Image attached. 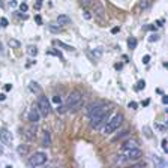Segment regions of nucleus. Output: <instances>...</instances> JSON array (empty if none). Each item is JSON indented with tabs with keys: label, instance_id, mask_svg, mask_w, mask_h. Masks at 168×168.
I'll list each match as a JSON object with an SVG mask.
<instances>
[{
	"label": "nucleus",
	"instance_id": "29",
	"mask_svg": "<svg viewBox=\"0 0 168 168\" xmlns=\"http://www.w3.org/2000/svg\"><path fill=\"white\" fill-rule=\"evenodd\" d=\"M48 54H53V56H57L59 59H62V60H63V56H62V53H59V51H48Z\"/></svg>",
	"mask_w": 168,
	"mask_h": 168
},
{
	"label": "nucleus",
	"instance_id": "19",
	"mask_svg": "<svg viewBox=\"0 0 168 168\" xmlns=\"http://www.w3.org/2000/svg\"><path fill=\"white\" fill-rule=\"evenodd\" d=\"M48 29H50L51 32H54V33H59V32H62V26H59V24H57V26H54V24H50V26H48Z\"/></svg>",
	"mask_w": 168,
	"mask_h": 168
},
{
	"label": "nucleus",
	"instance_id": "17",
	"mask_svg": "<svg viewBox=\"0 0 168 168\" xmlns=\"http://www.w3.org/2000/svg\"><path fill=\"white\" fill-rule=\"evenodd\" d=\"M26 137H27L29 140L36 138V128H29V129H27V132H26Z\"/></svg>",
	"mask_w": 168,
	"mask_h": 168
},
{
	"label": "nucleus",
	"instance_id": "7",
	"mask_svg": "<svg viewBox=\"0 0 168 168\" xmlns=\"http://www.w3.org/2000/svg\"><path fill=\"white\" fill-rule=\"evenodd\" d=\"M104 108H107V105H105L104 102H95V104H92V105L87 108V116H89V119L93 117L95 114H98L99 111H102Z\"/></svg>",
	"mask_w": 168,
	"mask_h": 168
},
{
	"label": "nucleus",
	"instance_id": "15",
	"mask_svg": "<svg viewBox=\"0 0 168 168\" xmlns=\"http://www.w3.org/2000/svg\"><path fill=\"white\" fill-rule=\"evenodd\" d=\"M54 44H56L57 47H60V48L66 50V51H74V50H75L72 45H68V44H65V42H62V41H54Z\"/></svg>",
	"mask_w": 168,
	"mask_h": 168
},
{
	"label": "nucleus",
	"instance_id": "34",
	"mask_svg": "<svg viewBox=\"0 0 168 168\" xmlns=\"http://www.w3.org/2000/svg\"><path fill=\"white\" fill-rule=\"evenodd\" d=\"M9 6H11V8H17V6H18V2H17V0H11V2H9Z\"/></svg>",
	"mask_w": 168,
	"mask_h": 168
},
{
	"label": "nucleus",
	"instance_id": "25",
	"mask_svg": "<svg viewBox=\"0 0 168 168\" xmlns=\"http://www.w3.org/2000/svg\"><path fill=\"white\" fill-rule=\"evenodd\" d=\"M93 56H95L96 59H99V57L102 56V50H99V48H96V50H93Z\"/></svg>",
	"mask_w": 168,
	"mask_h": 168
},
{
	"label": "nucleus",
	"instance_id": "3",
	"mask_svg": "<svg viewBox=\"0 0 168 168\" xmlns=\"http://www.w3.org/2000/svg\"><path fill=\"white\" fill-rule=\"evenodd\" d=\"M122 123H123V116H122V114H114L111 119L107 120V125L104 128V134H105V135L113 134L114 131H117V129L120 128Z\"/></svg>",
	"mask_w": 168,
	"mask_h": 168
},
{
	"label": "nucleus",
	"instance_id": "14",
	"mask_svg": "<svg viewBox=\"0 0 168 168\" xmlns=\"http://www.w3.org/2000/svg\"><path fill=\"white\" fill-rule=\"evenodd\" d=\"M29 150H30V149H29V146H27V144H21V146H18V147H17V152H18V155H20V156L27 155V153H29Z\"/></svg>",
	"mask_w": 168,
	"mask_h": 168
},
{
	"label": "nucleus",
	"instance_id": "22",
	"mask_svg": "<svg viewBox=\"0 0 168 168\" xmlns=\"http://www.w3.org/2000/svg\"><path fill=\"white\" fill-rule=\"evenodd\" d=\"M128 135H129V131H128V129H125V131H122V134H120V135H117V137L114 138V141H119V140L125 138V137H128Z\"/></svg>",
	"mask_w": 168,
	"mask_h": 168
},
{
	"label": "nucleus",
	"instance_id": "27",
	"mask_svg": "<svg viewBox=\"0 0 168 168\" xmlns=\"http://www.w3.org/2000/svg\"><path fill=\"white\" fill-rule=\"evenodd\" d=\"M162 150H164L165 153H168V141L167 140H162Z\"/></svg>",
	"mask_w": 168,
	"mask_h": 168
},
{
	"label": "nucleus",
	"instance_id": "8",
	"mask_svg": "<svg viewBox=\"0 0 168 168\" xmlns=\"http://www.w3.org/2000/svg\"><path fill=\"white\" fill-rule=\"evenodd\" d=\"M12 140H14V137H12L11 131L2 128V129H0V141H2L3 144H6V146H11V144H12Z\"/></svg>",
	"mask_w": 168,
	"mask_h": 168
},
{
	"label": "nucleus",
	"instance_id": "11",
	"mask_svg": "<svg viewBox=\"0 0 168 168\" xmlns=\"http://www.w3.org/2000/svg\"><path fill=\"white\" fill-rule=\"evenodd\" d=\"M56 21H57V24L59 26H68V24H71V17H68L66 14H62V15H59L57 18H56Z\"/></svg>",
	"mask_w": 168,
	"mask_h": 168
},
{
	"label": "nucleus",
	"instance_id": "32",
	"mask_svg": "<svg viewBox=\"0 0 168 168\" xmlns=\"http://www.w3.org/2000/svg\"><path fill=\"white\" fill-rule=\"evenodd\" d=\"M129 108H132V110H137L138 108V104L137 102H129V105H128Z\"/></svg>",
	"mask_w": 168,
	"mask_h": 168
},
{
	"label": "nucleus",
	"instance_id": "21",
	"mask_svg": "<svg viewBox=\"0 0 168 168\" xmlns=\"http://www.w3.org/2000/svg\"><path fill=\"white\" fill-rule=\"evenodd\" d=\"M128 47H129L131 50H134V48L137 47V39H135V38H129V39H128Z\"/></svg>",
	"mask_w": 168,
	"mask_h": 168
},
{
	"label": "nucleus",
	"instance_id": "18",
	"mask_svg": "<svg viewBox=\"0 0 168 168\" xmlns=\"http://www.w3.org/2000/svg\"><path fill=\"white\" fill-rule=\"evenodd\" d=\"M8 44H9L11 48H21V44H20V41H17V39H9Z\"/></svg>",
	"mask_w": 168,
	"mask_h": 168
},
{
	"label": "nucleus",
	"instance_id": "16",
	"mask_svg": "<svg viewBox=\"0 0 168 168\" xmlns=\"http://www.w3.org/2000/svg\"><path fill=\"white\" fill-rule=\"evenodd\" d=\"M29 87H30V90H32L33 93H39V95H41L42 89H41V86H39V84H38V83H35V81H32V83H30V86H29Z\"/></svg>",
	"mask_w": 168,
	"mask_h": 168
},
{
	"label": "nucleus",
	"instance_id": "2",
	"mask_svg": "<svg viewBox=\"0 0 168 168\" xmlns=\"http://www.w3.org/2000/svg\"><path fill=\"white\" fill-rule=\"evenodd\" d=\"M108 119H110V110L107 107L102 111H99L98 114H95L93 117H90V128L92 129H99Z\"/></svg>",
	"mask_w": 168,
	"mask_h": 168
},
{
	"label": "nucleus",
	"instance_id": "41",
	"mask_svg": "<svg viewBox=\"0 0 168 168\" xmlns=\"http://www.w3.org/2000/svg\"><path fill=\"white\" fill-rule=\"evenodd\" d=\"M5 90H6V92L12 90V84H6V86H5Z\"/></svg>",
	"mask_w": 168,
	"mask_h": 168
},
{
	"label": "nucleus",
	"instance_id": "36",
	"mask_svg": "<svg viewBox=\"0 0 168 168\" xmlns=\"http://www.w3.org/2000/svg\"><path fill=\"white\" fill-rule=\"evenodd\" d=\"M80 3H81L83 6H89V5L92 3V0H80Z\"/></svg>",
	"mask_w": 168,
	"mask_h": 168
},
{
	"label": "nucleus",
	"instance_id": "42",
	"mask_svg": "<svg viewBox=\"0 0 168 168\" xmlns=\"http://www.w3.org/2000/svg\"><path fill=\"white\" fill-rule=\"evenodd\" d=\"M144 131H146V135H147V137H152V134H150V129H149V128H144Z\"/></svg>",
	"mask_w": 168,
	"mask_h": 168
},
{
	"label": "nucleus",
	"instance_id": "24",
	"mask_svg": "<svg viewBox=\"0 0 168 168\" xmlns=\"http://www.w3.org/2000/svg\"><path fill=\"white\" fill-rule=\"evenodd\" d=\"M56 111H57V113H60V114H63V113L66 111V107H65V105H62V104H59V105H57V108H56Z\"/></svg>",
	"mask_w": 168,
	"mask_h": 168
},
{
	"label": "nucleus",
	"instance_id": "30",
	"mask_svg": "<svg viewBox=\"0 0 168 168\" xmlns=\"http://www.w3.org/2000/svg\"><path fill=\"white\" fill-rule=\"evenodd\" d=\"M149 6H150V2H149V0H143V2H141V8H143V9H147Z\"/></svg>",
	"mask_w": 168,
	"mask_h": 168
},
{
	"label": "nucleus",
	"instance_id": "47",
	"mask_svg": "<svg viewBox=\"0 0 168 168\" xmlns=\"http://www.w3.org/2000/svg\"><path fill=\"white\" fill-rule=\"evenodd\" d=\"M0 54H2V47H0Z\"/></svg>",
	"mask_w": 168,
	"mask_h": 168
},
{
	"label": "nucleus",
	"instance_id": "6",
	"mask_svg": "<svg viewBox=\"0 0 168 168\" xmlns=\"http://www.w3.org/2000/svg\"><path fill=\"white\" fill-rule=\"evenodd\" d=\"M143 156V152L138 149V147H134V149H128L126 150V155H123V158H125V161H131V162H134V161H138L140 158Z\"/></svg>",
	"mask_w": 168,
	"mask_h": 168
},
{
	"label": "nucleus",
	"instance_id": "43",
	"mask_svg": "<svg viewBox=\"0 0 168 168\" xmlns=\"http://www.w3.org/2000/svg\"><path fill=\"white\" fill-rule=\"evenodd\" d=\"M162 102H164V104H168V96H167V95H164V96H162Z\"/></svg>",
	"mask_w": 168,
	"mask_h": 168
},
{
	"label": "nucleus",
	"instance_id": "4",
	"mask_svg": "<svg viewBox=\"0 0 168 168\" xmlns=\"http://www.w3.org/2000/svg\"><path fill=\"white\" fill-rule=\"evenodd\" d=\"M47 161H48L47 153H44V152H36L35 155L30 156L27 165H29V167H41L44 164H47Z\"/></svg>",
	"mask_w": 168,
	"mask_h": 168
},
{
	"label": "nucleus",
	"instance_id": "39",
	"mask_svg": "<svg viewBox=\"0 0 168 168\" xmlns=\"http://www.w3.org/2000/svg\"><path fill=\"white\" fill-rule=\"evenodd\" d=\"M119 32H120V27H117V26L111 29V33H113V35H116V33H119Z\"/></svg>",
	"mask_w": 168,
	"mask_h": 168
},
{
	"label": "nucleus",
	"instance_id": "44",
	"mask_svg": "<svg viewBox=\"0 0 168 168\" xmlns=\"http://www.w3.org/2000/svg\"><path fill=\"white\" fill-rule=\"evenodd\" d=\"M5 98H6V95H5V93H0V101H5Z\"/></svg>",
	"mask_w": 168,
	"mask_h": 168
},
{
	"label": "nucleus",
	"instance_id": "40",
	"mask_svg": "<svg viewBox=\"0 0 168 168\" xmlns=\"http://www.w3.org/2000/svg\"><path fill=\"white\" fill-rule=\"evenodd\" d=\"M35 20H36V23H38V24H42V18H41V15H36V17H35Z\"/></svg>",
	"mask_w": 168,
	"mask_h": 168
},
{
	"label": "nucleus",
	"instance_id": "13",
	"mask_svg": "<svg viewBox=\"0 0 168 168\" xmlns=\"http://www.w3.org/2000/svg\"><path fill=\"white\" fill-rule=\"evenodd\" d=\"M42 146L44 147H50L51 146V134L48 131L44 132V141H42Z\"/></svg>",
	"mask_w": 168,
	"mask_h": 168
},
{
	"label": "nucleus",
	"instance_id": "12",
	"mask_svg": "<svg viewBox=\"0 0 168 168\" xmlns=\"http://www.w3.org/2000/svg\"><path fill=\"white\" fill-rule=\"evenodd\" d=\"M134 147H138V143L135 140H128L122 144V149L123 150H128V149H134Z\"/></svg>",
	"mask_w": 168,
	"mask_h": 168
},
{
	"label": "nucleus",
	"instance_id": "33",
	"mask_svg": "<svg viewBox=\"0 0 168 168\" xmlns=\"http://www.w3.org/2000/svg\"><path fill=\"white\" fill-rule=\"evenodd\" d=\"M158 39H159V36H158V35H152V36L149 38V41H150V42H156Z\"/></svg>",
	"mask_w": 168,
	"mask_h": 168
},
{
	"label": "nucleus",
	"instance_id": "26",
	"mask_svg": "<svg viewBox=\"0 0 168 168\" xmlns=\"http://www.w3.org/2000/svg\"><path fill=\"white\" fill-rule=\"evenodd\" d=\"M53 102L59 105V104H62V98H60L59 95H56V96H53Z\"/></svg>",
	"mask_w": 168,
	"mask_h": 168
},
{
	"label": "nucleus",
	"instance_id": "28",
	"mask_svg": "<svg viewBox=\"0 0 168 168\" xmlns=\"http://www.w3.org/2000/svg\"><path fill=\"white\" fill-rule=\"evenodd\" d=\"M27 9H29L27 3H21V5H20V11H21V12H27Z\"/></svg>",
	"mask_w": 168,
	"mask_h": 168
},
{
	"label": "nucleus",
	"instance_id": "10",
	"mask_svg": "<svg viewBox=\"0 0 168 168\" xmlns=\"http://www.w3.org/2000/svg\"><path fill=\"white\" fill-rule=\"evenodd\" d=\"M95 15L98 17V18H104L105 17V9H104V6L101 5V2H96L95 3Z\"/></svg>",
	"mask_w": 168,
	"mask_h": 168
},
{
	"label": "nucleus",
	"instance_id": "31",
	"mask_svg": "<svg viewBox=\"0 0 168 168\" xmlns=\"http://www.w3.org/2000/svg\"><path fill=\"white\" fill-rule=\"evenodd\" d=\"M42 3H44V0H36V3H35V9L36 11H39L42 8Z\"/></svg>",
	"mask_w": 168,
	"mask_h": 168
},
{
	"label": "nucleus",
	"instance_id": "9",
	"mask_svg": "<svg viewBox=\"0 0 168 168\" xmlns=\"http://www.w3.org/2000/svg\"><path fill=\"white\" fill-rule=\"evenodd\" d=\"M27 119H29V122H32V123H38V122L41 120V111H39L38 105H36V107L33 105V108L29 111V116H27Z\"/></svg>",
	"mask_w": 168,
	"mask_h": 168
},
{
	"label": "nucleus",
	"instance_id": "35",
	"mask_svg": "<svg viewBox=\"0 0 168 168\" xmlns=\"http://www.w3.org/2000/svg\"><path fill=\"white\" fill-rule=\"evenodd\" d=\"M149 62H150V56L147 54V56H144V57H143V63H144V65H147Z\"/></svg>",
	"mask_w": 168,
	"mask_h": 168
},
{
	"label": "nucleus",
	"instance_id": "1",
	"mask_svg": "<svg viewBox=\"0 0 168 168\" xmlns=\"http://www.w3.org/2000/svg\"><path fill=\"white\" fill-rule=\"evenodd\" d=\"M81 104H83V92H80V90H74V92H71V95L68 96L65 107H66V111L75 113V111L80 110Z\"/></svg>",
	"mask_w": 168,
	"mask_h": 168
},
{
	"label": "nucleus",
	"instance_id": "46",
	"mask_svg": "<svg viewBox=\"0 0 168 168\" xmlns=\"http://www.w3.org/2000/svg\"><path fill=\"white\" fill-rule=\"evenodd\" d=\"M0 8H3V2L2 0H0Z\"/></svg>",
	"mask_w": 168,
	"mask_h": 168
},
{
	"label": "nucleus",
	"instance_id": "23",
	"mask_svg": "<svg viewBox=\"0 0 168 168\" xmlns=\"http://www.w3.org/2000/svg\"><path fill=\"white\" fill-rule=\"evenodd\" d=\"M144 87H146V81H144V80H140V81L137 83V87H135V89H137V90H143Z\"/></svg>",
	"mask_w": 168,
	"mask_h": 168
},
{
	"label": "nucleus",
	"instance_id": "38",
	"mask_svg": "<svg viewBox=\"0 0 168 168\" xmlns=\"http://www.w3.org/2000/svg\"><path fill=\"white\" fill-rule=\"evenodd\" d=\"M0 23H2V27H6V26H8V24H9V23H8V20H6V18H2V20H0Z\"/></svg>",
	"mask_w": 168,
	"mask_h": 168
},
{
	"label": "nucleus",
	"instance_id": "45",
	"mask_svg": "<svg viewBox=\"0 0 168 168\" xmlns=\"http://www.w3.org/2000/svg\"><path fill=\"white\" fill-rule=\"evenodd\" d=\"M2 153H3V147L0 146V155H2Z\"/></svg>",
	"mask_w": 168,
	"mask_h": 168
},
{
	"label": "nucleus",
	"instance_id": "37",
	"mask_svg": "<svg viewBox=\"0 0 168 168\" xmlns=\"http://www.w3.org/2000/svg\"><path fill=\"white\" fill-rule=\"evenodd\" d=\"M84 18H86V20H92V14H90L89 11H86V12H84Z\"/></svg>",
	"mask_w": 168,
	"mask_h": 168
},
{
	"label": "nucleus",
	"instance_id": "5",
	"mask_svg": "<svg viewBox=\"0 0 168 168\" xmlns=\"http://www.w3.org/2000/svg\"><path fill=\"white\" fill-rule=\"evenodd\" d=\"M38 108L42 113V116H48L51 113V105H50V101L47 99V96L41 95L39 99H38Z\"/></svg>",
	"mask_w": 168,
	"mask_h": 168
},
{
	"label": "nucleus",
	"instance_id": "20",
	"mask_svg": "<svg viewBox=\"0 0 168 168\" xmlns=\"http://www.w3.org/2000/svg\"><path fill=\"white\" fill-rule=\"evenodd\" d=\"M27 53H29L32 57H35V56L38 54V48H36V47H33V45H30V47L27 48Z\"/></svg>",
	"mask_w": 168,
	"mask_h": 168
}]
</instances>
